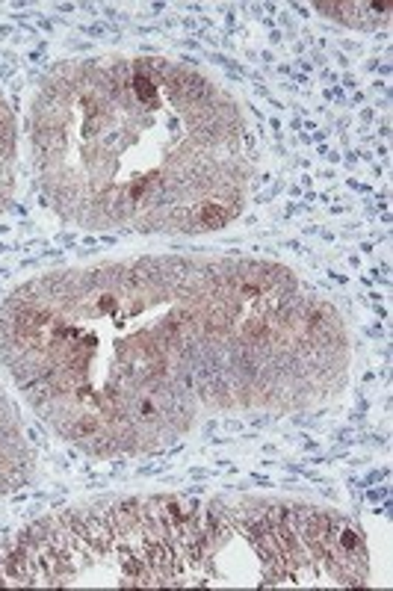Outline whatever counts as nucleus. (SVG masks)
<instances>
[{"label": "nucleus", "mask_w": 393, "mask_h": 591, "mask_svg": "<svg viewBox=\"0 0 393 591\" xmlns=\"http://www.w3.org/2000/svg\"><path fill=\"white\" fill-rule=\"evenodd\" d=\"M130 95L140 104H145V107H157V104H160V86H157V80H154L151 74H145V71H133V77H130Z\"/></svg>", "instance_id": "obj_2"}, {"label": "nucleus", "mask_w": 393, "mask_h": 591, "mask_svg": "<svg viewBox=\"0 0 393 591\" xmlns=\"http://www.w3.org/2000/svg\"><path fill=\"white\" fill-rule=\"evenodd\" d=\"M0 107H4V104H0Z\"/></svg>", "instance_id": "obj_3"}, {"label": "nucleus", "mask_w": 393, "mask_h": 591, "mask_svg": "<svg viewBox=\"0 0 393 591\" xmlns=\"http://www.w3.org/2000/svg\"><path fill=\"white\" fill-rule=\"evenodd\" d=\"M240 207H228L222 202H204L195 210V228H222Z\"/></svg>", "instance_id": "obj_1"}]
</instances>
